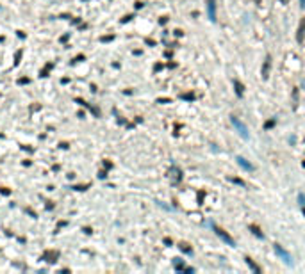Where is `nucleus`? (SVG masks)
<instances>
[{"label":"nucleus","mask_w":305,"mask_h":274,"mask_svg":"<svg viewBox=\"0 0 305 274\" xmlns=\"http://www.w3.org/2000/svg\"><path fill=\"white\" fill-rule=\"evenodd\" d=\"M230 121H232V125H234V128L237 130V133L241 135L243 139H248L250 137V133H248V128L244 126V123L239 119V118H236V116H232L230 118Z\"/></svg>","instance_id":"1"},{"label":"nucleus","mask_w":305,"mask_h":274,"mask_svg":"<svg viewBox=\"0 0 305 274\" xmlns=\"http://www.w3.org/2000/svg\"><path fill=\"white\" fill-rule=\"evenodd\" d=\"M275 253H277V256H280V260H282L285 265H293V258H291V254L287 253L280 244H275Z\"/></svg>","instance_id":"2"},{"label":"nucleus","mask_w":305,"mask_h":274,"mask_svg":"<svg viewBox=\"0 0 305 274\" xmlns=\"http://www.w3.org/2000/svg\"><path fill=\"white\" fill-rule=\"evenodd\" d=\"M212 228H214V232H216V235L220 237V239L223 240V242H227L229 246H236V242H234V239H232V237H230L229 233H227L225 230H221V228H218V226H212Z\"/></svg>","instance_id":"3"},{"label":"nucleus","mask_w":305,"mask_h":274,"mask_svg":"<svg viewBox=\"0 0 305 274\" xmlns=\"http://www.w3.org/2000/svg\"><path fill=\"white\" fill-rule=\"evenodd\" d=\"M207 18L216 21V0H207Z\"/></svg>","instance_id":"4"},{"label":"nucleus","mask_w":305,"mask_h":274,"mask_svg":"<svg viewBox=\"0 0 305 274\" xmlns=\"http://www.w3.org/2000/svg\"><path fill=\"white\" fill-rule=\"evenodd\" d=\"M270 68H271V55H266V59H264V66H262V79H264V80L270 77Z\"/></svg>","instance_id":"5"},{"label":"nucleus","mask_w":305,"mask_h":274,"mask_svg":"<svg viewBox=\"0 0 305 274\" xmlns=\"http://www.w3.org/2000/svg\"><path fill=\"white\" fill-rule=\"evenodd\" d=\"M236 160H237V164L241 166L244 171H253V166H252L250 162H248L246 159H243V157H236Z\"/></svg>","instance_id":"6"},{"label":"nucleus","mask_w":305,"mask_h":274,"mask_svg":"<svg viewBox=\"0 0 305 274\" xmlns=\"http://www.w3.org/2000/svg\"><path fill=\"white\" fill-rule=\"evenodd\" d=\"M303 34H305V20H302V23H300V29H298V36H296L298 43H302V41H303Z\"/></svg>","instance_id":"7"},{"label":"nucleus","mask_w":305,"mask_h":274,"mask_svg":"<svg viewBox=\"0 0 305 274\" xmlns=\"http://www.w3.org/2000/svg\"><path fill=\"white\" fill-rule=\"evenodd\" d=\"M234 87H236V93H237V96H243V91H244V87H243V84L239 80H234Z\"/></svg>","instance_id":"8"},{"label":"nucleus","mask_w":305,"mask_h":274,"mask_svg":"<svg viewBox=\"0 0 305 274\" xmlns=\"http://www.w3.org/2000/svg\"><path fill=\"white\" fill-rule=\"evenodd\" d=\"M246 264H248V267L252 269L253 272H261V267H259V265H255V264H253V260H252V258H246Z\"/></svg>","instance_id":"9"},{"label":"nucleus","mask_w":305,"mask_h":274,"mask_svg":"<svg viewBox=\"0 0 305 274\" xmlns=\"http://www.w3.org/2000/svg\"><path fill=\"white\" fill-rule=\"evenodd\" d=\"M250 230L253 232V235H255V237H259V239H264V233L261 232V230H259V228H257V226H255V224H250Z\"/></svg>","instance_id":"10"},{"label":"nucleus","mask_w":305,"mask_h":274,"mask_svg":"<svg viewBox=\"0 0 305 274\" xmlns=\"http://www.w3.org/2000/svg\"><path fill=\"white\" fill-rule=\"evenodd\" d=\"M230 182L237 183V185H241V187H246V183L243 182V180H239V178H230Z\"/></svg>","instance_id":"11"},{"label":"nucleus","mask_w":305,"mask_h":274,"mask_svg":"<svg viewBox=\"0 0 305 274\" xmlns=\"http://www.w3.org/2000/svg\"><path fill=\"white\" fill-rule=\"evenodd\" d=\"M298 201H300V205H302V206H305V194H302V192L298 194Z\"/></svg>","instance_id":"12"},{"label":"nucleus","mask_w":305,"mask_h":274,"mask_svg":"<svg viewBox=\"0 0 305 274\" xmlns=\"http://www.w3.org/2000/svg\"><path fill=\"white\" fill-rule=\"evenodd\" d=\"M175 269L182 271V269H186V267H184V264H182V262H175Z\"/></svg>","instance_id":"13"},{"label":"nucleus","mask_w":305,"mask_h":274,"mask_svg":"<svg viewBox=\"0 0 305 274\" xmlns=\"http://www.w3.org/2000/svg\"><path fill=\"white\" fill-rule=\"evenodd\" d=\"M273 125H275V119H271V121H268V123H266V128H271Z\"/></svg>","instance_id":"14"},{"label":"nucleus","mask_w":305,"mask_h":274,"mask_svg":"<svg viewBox=\"0 0 305 274\" xmlns=\"http://www.w3.org/2000/svg\"><path fill=\"white\" fill-rule=\"evenodd\" d=\"M182 98H184V100H193V98H195V96H193V94H184V96H182Z\"/></svg>","instance_id":"15"},{"label":"nucleus","mask_w":305,"mask_h":274,"mask_svg":"<svg viewBox=\"0 0 305 274\" xmlns=\"http://www.w3.org/2000/svg\"><path fill=\"white\" fill-rule=\"evenodd\" d=\"M300 5H302V7H305V0H300Z\"/></svg>","instance_id":"16"},{"label":"nucleus","mask_w":305,"mask_h":274,"mask_svg":"<svg viewBox=\"0 0 305 274\" xmlns=\"http://www.w3.org/2000/svg\"><path fill=\"white\" fill-rule=\"evenodd\" d=\"M280 2H282V4H287V0H280Z\"/></svg>","instance_id":"17"},{"label":"nucleus","mask_w":305,"mask_h":274,"mask_svg":"<svg viewBox=\"0 0 305 274\" xmlns=\"http://www.w3.org/2000/svg\"><path fill=\"white\" fill-rule=\"evenodd\" d=\"M303 214H305V206H303Z\"/></svg>","instance_id":"18"},{"label":"nucleus","mask_w":305,"mask_h":274,"mask_svg":"<svg viewBox=\"0 0 305 274\" xmlns=\"http://www.w3.org/2000/svg\"><path fill=\"white\" fill-rule=\"evenodd\" d=\"M303 87H305V80H303Z\"/></svg>","instance_id":"19"}]
</instances>
